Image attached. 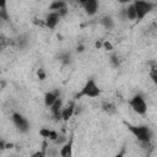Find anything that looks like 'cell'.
I'll list each match as a JSON object with an SVG mask.
<instances>
[{"mask_svg": "<svg viewBox=\"0 0 157 157\" xmlns=\"http://www.w3.org/2000/svg\"><path fill=\"white\" fill-rule=\"evenodd\" d=\"M129 131L136 137V140L144 145V146H148L152 139V131L147 125H131V124H126Z\"/></svg>", "mask_w": 157, "mask_h": 157, "instance_id": "obj_1", "label": "cell"}, {"mask_svg": "<svg viewBox=\"0 0 157 157\" xmlns=\"http://www.w3.org/2000/svg\"><path fill=\"white\" fill-rule=\"evenodd\" d=\"M101 96V88L97 85L96 80L93 77L88 78L85 85L82 86V88L80 90V92L76 93L75 99H80L82 97H87V98H97Z\"/></svg>", "mask_w": 157, "mask_h": 157, "instance_id": "obj_2", "label": "cell"}, {"mask_svg": "<svg viewBox=\"0 0 157 157\" xmlns=\"http://www.w3.org/2000/svg\"><path fill=\"white\" fill-rule=\"evenodd\" d=\"M129 105L130 108L139 115H145L147 112V103L146 99L144 98L142 94L137 93L134 97H131V99L129 101Z\"/></svg>", "mask_w": 157, "mask_h": 157, "instance_id": "obj_3", "label": "cell"}, {"mask_svg": "<svg viewBox=\"0 0 157 157\" xmlns=\"http://www.w3.org/2000/svg\"><path fill=\"white\" fill-rule=\"evenodd\" d=\"M11 120H12V124L15 125V128H16L20 132H22V134L28 132L29 126H31V125H29V121H28V119H27L26 117H23L21 113L13 112L12 115H11Z\"/></svg>", "mask_w": 157, "mask_h": 157, "instance_id": "obj_4", "label": "cell"}, {"mask_svg": "<svg viewBox=\"0 0 157 157\" xmlns=\"http://www.w3.org/2000/svg\"><path fill=\"white\" fill-rule=\"evenodd\" d=\"M132 4L137 13V21H141L146 15H148L153 10V6H155V4L151 1H141V0L132 1Z\"/></svg>", "mask_w": 157, "mask_h": 157, "instance_id": "obj_5", "label": "cell"}, {"mask_svg": "<svg viewBox=\"0 0 157 157\" xmlns=\"http://www.w3.org/2000/svg\"><path fill=\"white\" fill-rule=\"evenodd\" d=\"M60 157H74V134H70L66 142H64L59 150Z\"/></svg>", "mask_w": 157, "mask_h": 157, "instance_id": "obj_6", "label": "cell"}, {"mask_svg": "<svg viewBox=\"0 0 157 157\" xmlns=\"http://www.w3.org/2000/svg\"><path fill=\"white\" fill-rule=\"evenodd\" d=\"M80 6L83 9L86 15L93 16V15H96L98 12L99 2L97 0H85V1H80Z\"/></svg>", "mask_w": 157, "mask_h": 157, "instance_id": "obj_7", "label": "cell"}, {"mask_svg": "<svg viewBox=\"0 0 157 157\" xmlns=\"http://www.w3.org/2000/svg\"><path fill=\"white\" fill-rule=\"evenodd\" d=\"M59 98H60V90L59 88L50 90V91L45 92V94H44V105L47 108H50Z\"/></svg>", "mask_w": 157, "mask_h": 157, "instance_id": "obj_8", "label": "cell"}, {"mask_svg": "<svg viewBox=\"0 0 157 157\" xmlns=\"http://www.w3.org/2000/svg\"><path fill=\"white\" fill-rule=\"evenodd\" d=\"M60 18H61V16H60V13H59V12L49 11V13L45 16L44 26H45L47 28H49V29H54V28L58 26V23H59Z\"/></svg>", "mask_w": 157, "mask_h": 157, "instance_id": "obj_9", "label": "cell"}, {"mask_svg": "<svg viewBox=\"0 0 157 157\" xmlns=\"http://www.w3.org/2000/svg\"><path fill=\"white\" fill-rule=\"evenodd\" d=\"M120 16L121 18L124 20H129V21H137V13H136V10H135V6L134 4H129L126 7L121 9L120 11Z\"/></svg>", "mask_w": 157, "mask_h": 157, "instance_id": "obj_10", "label": "cell"}, {"mask_svg": "<svg viewBox=\"0 0 157 157\" xmlns=\"http://www.w3.org/2000/svg\"><path fill=\"white\" fill-rule=\"evenodd\" d=\"M63 108H64V102H63V98L60 97L50 108H49V110H50V113H52V117L56 120V121H60V120H63L61 119V112H63Z\"/></svg>", "mask_w": 157, "mask_h": 157, "instance_id": "obj_11", "label": "cell"}, {"mask_svg": "<svg viewBox=\"0 0 157 157\" xmlns=\"http://www.w3.org/2000/svg\"><path fill=\"white\" fill-rule=\"evenodd\" d=\"M75 112H76V103H75V101H71L66 105H64L63 112H61V119L65 123H67L69 119L72 118V115L75 114Z\"/></svg>", "mask_w": 157, "mask_h": 157, "instance_id": "obj_12", "label": "cell"}, {"mask_svg": "<svg viewBox=\"0 0 157 157\" xmlns=\"http://www.w3.org/2000/svg\"><path fill=\"white\" fill-rule=\"evenodd\" d=\"M39 135H40L42 137L49 140V141H53V142H55V141L58 140V137H59V134H58L55 130H52V129H49V128H42V129L39 130Z\"/></svg>", "mask_w": 157, "mask_h": 157, "instance_id": "obj_13", "label": "cell"}, {"mask_svg": "<svg viewBox=\"0 0 157 157\" xmlns=\"http://www.w3.org/2000/svg\"><path fill=\"white\" fill-rule=\"evenodd\" d=\"M64 9H67V4H66L65 1H59V0H56V1H53V2L49 5V10L53 11V12H59V11H61V10H64Z\"/></svg>", "mask_w": 157, "mask_h": 157, "instance_id": "obj_14", "label": "cell"}, {"mask_svg": "<svg viewBox=\"0 0 157 157\" xmlns=\"http://www.w3.org/2000/svg\"><path fill=\"white\" fill-rule=\"evenodd\" d=\"M101 23H102V26H103L104 28H107V29H110V28L114 27V21H113V18H112L110 16H104V17H102Z\"/></svg>", "mask_w": 157, "mask_h": 157, "instance_id": "obj_15", "label": "cell"}, {"mask_svg": "<svg viewBox=\"0 0 157 157\" xmlns=\"http://www.w3.org/2000/svg\"><path fill=\"white\" fill-rule=\"evenodd\" d=\"M102 108H103V110L107 112L108 114H113V113L115 112V105H114L113 103H110V102H104V103L102 104Z\"/></svg>", "mask_w": 157, "mask_h": 157, "instance_id": "obj_16", "label": "cell"}, {"mask_svg": "<svg viewBox=\"0 0 157 157\" xmlns=\"http://www.w3.org/2000/svg\"><path fill=\"white\" fill-rule=\"evenodd\" d=\"M0 18L4 20V21L9 20V15H7V10H6V4L5 2H2L0 5Z\"/></svg>", "mask_w": 157, "mask_h": 157, "instance_id": "obj_17", "label": "cell"}, {"mask_svg": "<svg viewBox=\"0 0 157 157\" xmlns=\"http://www.w3.org/2000/svg\"><path fill=\"white\" fill-rule=\"evenodd\" d=\"M109 61H110V64H112V66H114V67H118V66L120 65V60H119V55H118L117 53H113V54L110 55V59H109Z\"/></svg>", "mask_w": 157, "mask_h": 157, "instance_id": "obj_18", "label": "cell"}, {"mask_svg": "<svg viewBox=\"0 0 157 157\" xmlns=\"http://www.w3.org/2000/svg\"><path fill=\"white\" fill-rule=\"evenodd\" d=\"M103 49H105L107 52H112L114 49V47L109 40H103Z\"/></svg>", "mask_w": 157, "mask_h": 157, "instance_id": "obj_19", "label": "cell"}, {"mask_svg": "<svg viewBox=\"0 0 157 157\" xmlns=\"http://www.w3.org/2000/svg\"><path fill=\"white\" fill-rule=\"evenodd\" d=\"M37 76H38V78H39L40 81L45 80L47 75H45V71H44V69H38V70H37Z\"/></svg>", "mask_w": 157, "mask_h": 157, "instance_id": "obj_20", "label": "cell"}, {"mask_svg": "<svg viewBox=\"0 0 157 157\" xmlns=\"http://www.w3.org/2000/svg\"><path fill=\"white\" fill-rule=\"evenodd\" d=\"M31 157H47V152L40 150V151H36L34 153L31 155Z\"/></svg>", "mask_w": 157, "mask_h": 157, "instance_id": "obj_21", "label": "cell"}, {"mask_svg": "<svg viewBox=\"0 0 157 157\" xmlns=\"http://www.w3.org/2000/svg\"><path fill=\"white\" fill-rule=\"evenodd\" d=\"M150 77H151V80H152V82H153L155 85H157V74L153 72V71H151V72H150Z\"/></svg>", "mask_w": 157, "mask_h": 157, "instance_id": "obj_22", "label": "cell"}, {"mask_svg": "<svg viewBox=\"0 0 157 157\" xmlns=\"http://www.w3.org/2000/svg\"><path fill=\"white\" fill-rule=\"evenodd\" d=\"M114 157H125V147H123V148H121Z\"/></svg>", "mask_w": 157, "mask_h": 157, "instance_id": "obj_23", "label": "cell"}, {"mask_svg": "<svg viewBox=\"0 0 157 157\" xmlns=\"http://www.w3.org/2000/svg\"><path fill=\"white\" fill-rule=\"evenodd\" d=\"M94 47H96V49L103 48V40H97V42L94 43Z\"/></svg>", "mask_w": 157, "mask_h": 157, "instance_id": "obj_24", "label": "cell"}, {"mask_svg": "<svg viewBox=\"0 0 157 157\" xmlns=\"http://www.w3.org/2000/svg\"><path fill=\"white\" fill-rule=\"evenodd\" d=\"M83 50H85V45H83V44H78V45L76 47V52H77V53H82Z\"/></svg>", "mask_w": 157, "mask_h": 157, "instance_id": "obj_25", "label": "cell"}, {"mask_svg": "<svg viewBox=\"0 0 157 157\" xmlns=\"http://www.w3.org/2000/svg\"><path fill=\"white\" fill-rule=\"evenodd\" d=\"M146 157H148V156H146Z\"/></svg>", "mask_w": 157, "mask_h": 157, "instance_id": "obj_26", "label": "cell"}]
</instances>
